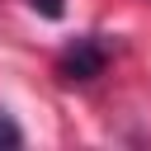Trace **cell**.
I'll use <instances>...</instances> for the list:
<instances>
[{"instance_id": "obj_1", "label": "cell", "mask_w": 151, "mask_h": 151, "mask_svg": "<svg viewBox=\"0 0 151 151\" xmlns=\"http://www.w3.org/2000/svg\"><path fill=\"white\" fill-rule=\"evenodd\" d=\"M104 66H109V47H104L99 38H76V42L61 52V76H66V80H94Z\"/></svg>"}, {"instance_id": "obj_2", "label": "cell", "mask_w": 151, "mask_h": 151, "mask_svg": "<svg viewBox=\"0 0 151 151\" xmlns=\"http://www.w3.org/2000/svg\"><path fill=\"white\" fill-rule=\"evenodd\" d=\"M19 142H24V132H19V127H14V118L0 109V151H5V146H19Z\"/></svg>"}, {"instance_id": "obj_3", "label": "cell", "mask_w": 151, "mask_h": 151, "mask_svg": "<svg viewBox=\"0 0 151 151\" xmlns=\"http://www.w3.org/2000/svg\"><path fill=\"white\" fill-rule=\"evenodd\" d=\"M38 14H47V19H61V0H28Z\"/></svg>"}]
</instances>
